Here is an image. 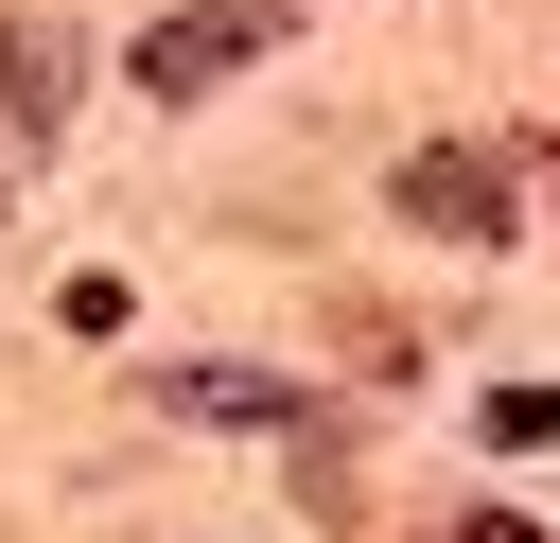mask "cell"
<instances>
[{
	"mask_svg": "<svg viewBox=\"0 0 560 543\" xmlns=\"http://www.w3.org/2000/svg\"><path fill=\"white\" fill-rule=\"evenodd\" d=\"M262 35H280V0H192V18H158V35H140V105H192V88H228Z\"/></svg>",
	"mask_w": 560,
	"mask_h": 543,
	"instance_id": "1",
	"label": "cell"
},
{
	"mask_svg": "<svg viewBox=\"0 0 560 543\" xmlns=\"http://www.w3.org/2000/svg\"><path fill=\"white\" fill-rule=\"evenodd\" d=\"M402 228H455V245H508V175L438 140V158H402Z\"/></svg>",
	"mask_w": 560,
	"mask_h": 543,
	"instance_id": "2",
	"label": "cell"
},
{
	"mask_svg": "<svg viewBox=\"0 0 560 543\" xmlns=\"http://www.w3.org/2000/svg\"><path fill=\"white\" fill-rule=\"evenodd\" d=\"M175 403L192 420H298V385H262V368H175Z\"/></svg>",
	"mask_w": 560,
	"mask_h": 543,
	"instance_id": "3",
	"label": "cell"
},
{
	"mask_svg": "<svg viewBox=\"0 0 560 543\" xmlns=\"http://www.w3.org/2000/svg\"><path fill=\"white\" fill-rule=\"evenodd\" d=\"M0 88H18V123H52V88H70V35H18V53H0Z\"/></svg>",
	"mask_w": 560,
	"mask_h": 543,
	"instance_id": "4",
	"label": "cell"
},
{
	"mask_svg": "<svg viewBox=\"0 0 560 543\" xmlns=\"http://www.w3.org/2000/svg\"><path fill=\"white\" fill-rule=\"evenodd\" d=\"M455 543H542V525L525 508H455Z\"/></svg>",
	"mask_w": 560,
	"mask_h": 543,
	"instance_id": "5",
	"label": "cell"
}]
</instances>
